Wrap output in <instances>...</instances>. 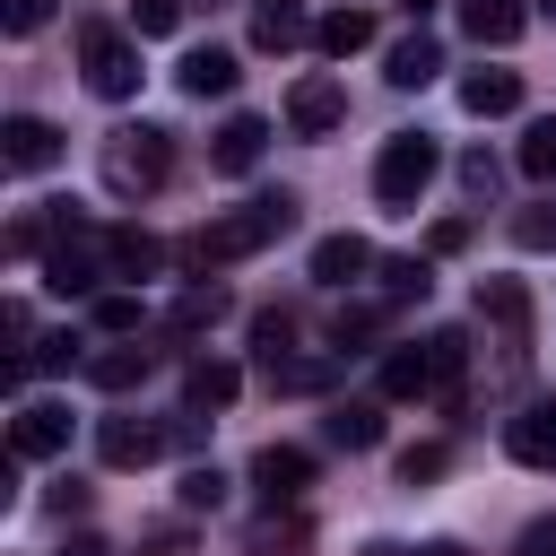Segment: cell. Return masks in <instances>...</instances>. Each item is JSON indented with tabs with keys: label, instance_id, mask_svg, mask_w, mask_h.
<instances>
[{
	"label": "cell",
	"instance_id": "ee69618b",
	"mask_svg": "<svg viewBox=\"0 0 556 556\" xmlns=\"http://www.w3.org/2000/svg\"><path fill=\"white\" fill-rule=\"evenodd\" d=\"M417 556H469V547H460V539H434V547H417Z\"/></svg>",
	"mask_w": 556,
	"mask_h": 556
},
{
	"label": "cell",
	"instance_id": "d4e9b609",
	"mask_svg": "<svg viewBox=\"0 0 556 556\" xmlns=\"http://www.w3.org/2000/svg\"><path fill=\"white\" fill-rule=\"evenodd\" d=\"M252 348H261V365L295 356V304H261V313H252Z\"/></svg>",
	"mask_w": 556,
	"mask_h": 556
},
{
	"label": "cell",
	"instance_id": "52a82bcc",
	"mask_svg": "<svg viewBox=\"0 0 556 556\" xmlns=\"http://www.w3.org/2000/svg\"><path fill=\"white\" fill-rule=\"evenodd\" d=\"M9 452H17V460H52V452H70V408H61V400H26V408L9 417Z\"/></svg>",
	"mask_w": 556,
	"mask_h": 556
},
{
	"label": "cell",
	"instance_id": "e0dca14e",
	"mask_svg": "<svg viewBox=\"0 0 556 556\" xmlns=\"http://www.w3.org/2000/svg\"><path fill=\"white\" fill-rule=\"evenodd\" d=\"M434 70H443V43H434L426 26H417V35H400V43L382 52V78H391V87H426Z\"/></svg>",
	"mask_w": 556,
	"mask_h": 556
},
{
	"label": "cell",
	"instance_id": "ab89813d",
	"mask_svg": "<svg viewBox=\"0 0 556 556\" xmlns=\"http://www.w3.org/2000/svg\"><path fill=\"white\" fill-rule=\"evenodd\" d=\"M460 243H469V226H460V217H443V226L426 235V252H434V261H443V252H460Z\"/></svg>",
	"mask_w": 556,
	"mask_h": 556
},
{
	"label": "cell",
	"instance_id": "4316f807",
	"mask_svg": "<svg viewBox=\"0 0 556 556\" xmlns=\"http://www.w3.org/2000/svg\"><path fill=\"white\" fill-rule=\"evenodd\" d=\"M426 365H434V391L452 400L460 374H469V339H460V330H434V339H426Z\"/></svg>",
	"mask_w": 556,
	"mask_h": 556
},
{
	"label": "cell",
	"instance_id": "ffe728a7",
	"mask_svg": "<svg viewBox=\"0 0 556 556\" xmlns=\"http://www.w3.org/2000/svg\"><path fill=\"white\" fill-rule=\"evenodd\" d=\"M426 391H434V365H426V348H417V339L382 348V400H426Z\"/></svg>",
	"mask_w": 556,
	"mask_h": 556
},
{
	"label": "cell",
	"instance_id": "4fadbf2b",
	"mask_svg": "<svg viewBox=\"0 0 556 556\" xmlns=\"http://www.w3.org/2000/svg\"><path fill=\"white\" fill-rule=\"evenodd\" d=\"M148 374H156V348H139V339H113V348L87 356V382L96 391H139Z\"/></svg>",
	"mask_w": 556,
	"mask_h": 556
},
{
	"label": "cell",
	"instance_id": "f546056e",
	"mask_svg": "<svg viewBox=\"0 0 556 556\" xmlns=\"http://www.w3.org/2000/svg\"><path fill=\"white\" fill-rule=\"evenodd\" d=\"M382 295H391V304H426V295H434V269H426V261H382Z\"/></svg>",
	"mask_w": 556,
	"mask_h": 556
},
{
	"label": "cell",
	"instance_id": "5bb4252c",
	"mask_svg": "<svg viewBox=\"0 0 556 556\" xmlns=\"http://www.w3.org/2000/svg\"><path fill=\"white\" fill-rule=\"evenodd\" d=\"M174 78H182V96H200V104H208V96H235L243 61H235L226 43H200V52H182V70H174Z\"/></svg>",
	"mask_w": 556,
	"mask_h": 556
},
{
	"label": "cell",
	"instance_id": "1f68e13d",
	"mask_svg": "<svg viewBox=\"0 0 556 556\" xmlns=\"http://www.w3.org/2000/svg\"><path fill=\"white\" fill-rule=\"evenodd\" d=\"M452 469V443H408L400 452V486H426V478H443Z\"/></svg>",
	"mask_w": 556,
	"mask_h": 556
},
{
	"label": "cell",
	"instance_id": "ac0fdd59",
	"mask_svg": "<svg viewBox=\"0 0 556 556\" xmlns=\"http://www.w3.org/2000/svg\"><path fill=\"white\" fill-rule=\"evenodd\" d=\"M460 104H469L478 122L521 113V70H469V78H460Z\"/></svg>",
	"mask_w": 556,
	"mask_h": 556
},
{
	"label": "cell",
	"instance_id": "2e32d148",
	"mask_svg": "<svg viewBox=\"0 0 556 556\" xmlns=\"http://www.w3.org/2000/svg\"><path fill=\"white\" fill-rule=\"evenodd\" d=\"M235 391H243V374H235L226 356H191V365H182V408H191V417H200V408H226Z\"/></svg>",
	"mask_w": 556,
	"mask_h": 556
},
{
	"label": "cell",
	"instance_id": "44dd1931",
	"mask_svg": "<svg viewBox=\"0 0 556 556\" xmlns=\"http://www.w3.org/2000/svg\"><path fill=\"white\" fill-rule=\"evenodd\" d=\"M365 43H374V17H365V9H330V17L313 26V52H321V61H348V52H365Z\"/></svg>",
	"mask_w": 556,
	"mask_h": 556
},
{
	"label": "cell",
	"instance_id": "484cf974",
	"mask_svg": "<svg viewBox=\"0 0 556 556\" xmlns=\"http://www.w3.org/2000/svg\"><path fill=\"white\" fill-rule=\"evenodd\" d=\"M165 261V243L156 235H139V226H113V278H148Z\"/></svg>",
	"mask_w": 556,
	"mask_h": 556
},
{
	"label": "cell",
	"instance_id": "b9f144b4",
	"mask_svg": "<svg viewBox=\"0 0 556 556\" xmlns=\"http://www.w3.org/2000/svg\"><path fill=\"white\" fill-rule=\"evenodd\" d=\"M61 556H113V539H96V530H78V539H70Z\"/></svg>",
	"mask_w": 556,
	"mask_h": 556
},
{
	"label": "cell",
	"instance_id": "60d3db41",
	"mask_svg": "<svg viewBox=\"0 0 556 556\" xmlns=\"http://www.w3.org/2000/svg\"><path fill=\"white\" fill-rule=\"evenodd\" d=\"M513 556H556V521H530V530H521V547H513Z\"/></svg>",
	"mask_w": 556,
	"mask_h": 556
},
{
	"label": "cell",
	"instance_id": "7bdbcfd3",
	"mask_svg": "<svg viewBox=\"0 0 556 556\" xmlns=\"http://www.w3.org/2000/svg\"><path fill=\"white\" fill-rule=\"evenodd\" d=\"M252 17H295V0H252Z\"/></svg>",
	"mask_w": 556,
	"mask_h": 556
},
{
	"label": "cell",
	"instance_id": "7c38bea8",
	"mask_svg": "<svg viewBox=\"0 0 556 556\" xmlns=\"http://www.w3.org/2000/svg\"><path fill=\"white\" fill-rule=\"evenodd\" d=\"M504 452H513L521 469H556V408H547V400L513 408V426H504Z\"/></svg>",
	"mask_w": 556,
	"mask_h": 556
},
{
	"label": "cell",
	"instance_id": "ba28073f",
	"mask_svg": "<svg viewBox=\"0 0 556 556\" xmlns=\"http://www.w3.org/2000/svg\"><path fill=\"white\" fill-rule=\"evenodd\" d=\"M252 486H261L269 504H295V495L313 486V452H304V443H261V452H252Z\"/></svg>",
	"mask_w": 556,
	"mask_h": 556
},
{
	"label": "cell",
	"instance_id": "f35d334b",
	"mask_svg": "<svg viewBox=\"0 0 556 556\" xmlns=\"http://www.w3.org/2000/svg\"><path fill=\"white\" fill-rule=\"evenodd\" d=\"M460 191H478V200L495 191V156H486V148H469V156H460Z\"/></svg>",
	"mask_w": 556,
	"mask_h": 556
},
{
	"label": "cell",
	"instance_id": "603a6c76",
	"mask_svg": "<svg viewBox=\"0 0 556 556\" xmlns=\"http://www.w3.org/2000/svg\"><path fill=\"white\" fill-rule=\"evenodd\" d=\"M226 321V295L217 287H182L174 304H165V330H182V339H200V330H217Z\"/></svg>",
	"mask_w": 556,
	"mask_h": 556
},
{
	"label": "cell",
	"instance_id": "bcb514c9",
	"mask_svg": "<svg viewBox=\"0 0 556 556\" xmlns=\"http://www.w3.org/2000/svg\"><path fill=\"white\" fill-rule=\"evenodd\" d=\"M539 9H547V17H556V0H539Z\"/></svg>",
	"mask_w": 556,
	"mask_h": 556
},
{
	"label": "cell",
	"instance_id": "277c9868",
	"mask_svg": "<svg viewBox=\"0 0 556 556\" xmlns=\"http://www.w3.org/2000/svg\"><path fill=\"white\" fill-rule=\"evenodd\" d=\"M96 278H113V235H96L87 217H70L61 243L43 252V287H52V295H87Z\"/></svg>",
	"mask_w": 556,
	"mask_h": 556
},
{
	"label": "cell",
	"instance_id": "f6af8a7d",
	"mask_svg": "<svg viewBox=\"0 0 556 556\" xmlns=\"http://www.w3.org/2000/svg\"><path fill=\"white\" fill-rule=\"evenodd\" d=\"M356 556H408V547H391V539H374V547H356Z\"/></svg>",
	"mask_w": 556,
	"mask_h": 556
},
{
	"label": "cell",
	"instance_id": "f1b7e54d",
	"mask_svg": "<svg viewBox=\"0 0 556 556\" xmlns=\"http://www.w3.org/2000/svg\"><path fill=\"white\" fill-rule=\"evenodd\" d=\"M87 321H96L104 339H139V321H148V313H139V295H122V287H113V295H96V304H87Z\"/></svg>",
	"mask_w": 556,
	"mask_h": 556
},
{
	"label": "cell",
	"instance_id": "6da1fadb",
	"mask_svg": "<svg viewBox=\"0 0 556 556\" xmlns=\"http://www.w3.org/2000/svg\"><path fill=\"white\" fill-rule=\"evenodd\" d=\"M278 235H295V191H261L252 208H235V217H208V226H191L182 243H174V261L182 269H226V261H243V252H261V243H278Z\"/></svg>",
	"mask_w": 556,
	"mask_h": 556
},
{
	"label": "cell",
	"instance_id": "8d00e7d4",
	"mask_svg": "<svg viewBox=\"0 0 556 556\" xmlns=\"http://www.w3.org/2000/svg\"><path fill=\"white\" fill-rule=\"evenodd\" d=\"M130 26L139 35H174L182 26V0H130Z\"/></svg>",
	"mask_w": 556,
	"mask_h": 556
},
{
	"label": "cell",
	"instance_id": "d6986e66",
	"mask_svg": "<svg viewBox=\"0 0 556 556\" xmlns=\"http://www.w3.org/2000/svg\"><path fill=\"white\" fill-rule=\"evenodd\" d=\"M365 269H374V243H365V235H321V243H313V278H321V287H348V278H365Z\"/></svg>",
	"mask_w": 556,
	"mask_h": 556
},
{
	"label": "cell",
	"instance_id": "5b68a950",
	"mask_svg": "<svg viewBox=\"0 0 556 556\" xmlns=\"http://www.w3.org/2000/svg\"><path fill=\"white\" fill-rule=\"evenodd\" d=\"M78 61H87V87H96L104 104H130V96H139V78H148V70H139V52H130L113 26H87V35H78Z\"/></svg>",
	"mask_w": 556,
	"mask_h": 556
},
{
	"label": "cell",
	"instance_id": "9c48e42d",
	"mask_svg": "<svg viewBox=\"0 0 556 556\" xmlns=\"http://www.w3.org/2000/svg\"><path fill=\"white\" fill-rule=\"evenodd\" d=\"M0 156H9V174H43V165H61V130L35 122V113H9L0 122Z\"/></svg>",
	"mask_w": 556,
	"mask_h": 556
},
{
	"label": "cell",
	"instance_id": "d590c367",
	"mask_svg": "<svg viewBox=\"0 0 556 556\" xmlns=\"http://www.w3.org/2000/svg\"><path fill=\"white\" fill-rule=\"evenodd\" d=\"M252 43L261 52H295L304 43V17H252Z\"/></svg>",
	"mask_w": 556,
	"mask_h": 556
},
{
	"label": "cell",
	"instance_id": "7402d4cb",
	"mask_svg": "<svg viewBox=\"0 0 556 556\" xmlns=\"http://www.w3.org/2000/svg\"><path fill=\"white\" fill-rule=\"evenodd\" d=\"M460 35L469 43H513L521 35V0H460Z\"/></svg>",
	"mask_w": 556,
	"mask_h": 556
},
{
	"label": "cell",
	"instance_id": "3957f363",
	"mask_svg": "<svg viewBox=\"0 0 556 556\" xmlns=\"http://www.w3.org/2000/svg\"><path fill=\"white\" fill-rule=\"evenodd\" d=\"M434 165H443V148H434L426 130H391L382 156H374V200H382V208H417L426 182H434Z\"/></svg>",
	"mask_w": 556,
	"mask_h": 556
},
{
	"label": "cell",
	"instance_id": "8992f818",
	"mask_svg": "<svg viewBox=\"0 0 556 556\" xmlns=\"http://www.w3.org/2000/svg\"><path fill=\"white\" fill-rule=\"evenodd\" d=\"M339 122H348V87L321 78V70L295 78V96H287V130H295V139H330Z\"/></svg>",
	"mask_w": 556,
	"mask_h": 556
},
{
	"label": "cell",
	"instance_id": "7a4b0ae2",
	"mask_svg": "<svg viewBox=\"0 0 556 556\" xmlns=\"http://www.w3.org/2000/svg\"><path fill=\"white\" fill-rule=\"evenodd\" d=\"M165 174H174V130L139 122V130H113L104 139V191L113 200H148Z\"/></svg>",
	"mask_w": 556,
	"mask_h": 556
},
{
	"label": "cell",
	"instance_id": "9a60e30c",
	"mask_svg": "<svg viewBox=\"0 0 556 556\" xmlns=\"http://www.w3.org/2000/svg\"><path fill=\"white\" fill-rule=\"evenodd\" d=\"M261 382H269V391H287V400H313V391H330V382H339V356H304V348H295V356L261 365Z\"/></svg>",
	"mask_w": 556,
	"mask_h": 556
},
{
	"label": "cell",
	"instance_id": "cb8c5ba5",
	"mask_svg": "<svg viewBox=\"0 0 556 556\" xmlns=\"http://www.w3.org/2000/svg\"><path fill=\"white\" fill-rule=\"evenodd\" d=\"M478 321L521 330V321H530V287H521V278H486V287H478Z\"/></svg>",
	"mask_w": 556,
	"mask_h": 556
},
{
	"label": "cell",
	"instance_id": "83f0119b",
	"mask_svg": "<svg viewBox=\"0 0 556 556\" xmlns=\"http://www.w3.org/2000/svg\"><path fill=\"white\" fill-rule=\"evenodd\" d=\"M330 443H339V452H374V443H382V417H374L365 400H348V408H330Z\"/></svg>",
	"mask_w": 556,
	"mask_h": 556
},
{
	"label": "cell",
	"instance_id": "74e56055",
	"mask_svg": "<svg viewBox=\"0 0 556 556\" xmlns=\"http://www.w3.org/2000/svg\"><path fill=\"white\" fill-rule=\"evenodd\" d=\"M43 17H52V0H0V26H9V35H35Z\"/></svg>",
	"mask_w": 556,
	"mask_h": 556
},
{
	"label": "cell",
	"instance_id": "8fae6325",
	"mask_svg": "<svg viewBox=\"0 0 556 556\" xmlns=\"http://www.w3.org/2000/svg\"><path fill=\"white\" fill-rule=\"evenodd\" d=\"M96 452H104L113 469H148V460L165 452V426H148V417H104V426H96Z\"/></svg>",
	"mask_w": 556,
	"mask_h": 556
},
{
	"label": "cell",
	"instance_id": "4dcf8cb0",
	"mask_svg": "<svg viewBox=\"0 0 556 556\" xmlns=\"http://www.w3.org/2000/svg\"><path fill=\"white\" fill-rule=\"evenodd\" d=\"M530 182H556V122H530L521 130V156H513Z\"/></svg>",
	"mask_w": 556,
	"mask_h": 556
},
{
	"label": "cell",
	"instance_id": "e575fe53",
	"mask_svg": "<svg viewBox=\"0 0 556 556\" xmlns=\"http://www.w3.org/2000/svg\"><path fill=\"white\" fill-rule=\"evenodd\" d=\"M226 504V478L217 469H182V513H217Z\"/></svg>",
	"mask_w": 556,
	"mask_h": 556
},
{
	"label": "cell",
	"instance_id": "30bf717a",
	"mask_svg": "<svg viewBox=\"0 0 556 556\" xmlns=\"http://www.w3.org/2000/svg\"><path fill=\"white\" fill-rule=\"evenodd\" d=\"M261 148H269V122H261V113H226L217 139H208V165H217V174H252Z\"/></svg>",
	"mask_w": 556,
	"mask_h": 556
},
{
	"label": "cell",
	"instance_id": "836d02e7",
	"mask_svg": "<svg viewBox=\"0 0 556 556\" xmlns=\"http://www.w3.org/2000/svg\"><path fill=\"white\" fill-rule=\"evenodd\" d=\"M374 330H382V313H374V304H339V321H330V339H339V356H348L356 339H374Z\"/></svg>",
	"mask_w": 556,
	"mask_h": 556
},
{
	"label": "cell",
	"instance_id": "d6a6232c",
	"mask_svg": "<svg viewBox=\"0 0 556 556\" xmlns=\"http://www.w3.org/2000/svg\"><path fill=\"white\" fill-rule=\"evenodd\" d=\"M513 243H521V252H556V200L521 208V217H513Z\"/></svg>",
	"mask_w": 556,
	"mask_h": 556
}]
</instances>
